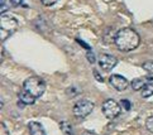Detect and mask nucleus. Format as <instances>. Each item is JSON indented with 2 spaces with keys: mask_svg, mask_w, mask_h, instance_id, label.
<instances>
[{
  "mask_svg": "<svg viewBox=\"0 0 153 135\" xmlns=\"http://www.w3.org/2000/svg\"><path fill=\"white\" fill-rule=\"evenodd\" d=\"M114 43L122 52H130L139 46L140 37L132 28H123L114 37Z\"/></svg>",
  "mask_w": 153,
  "mask_h": 135,
  "instance_id": "obj_1",
  "label": "nucleus"
},
{
  "mask_svg": "<svg viewBox=\"0 0 153 135\" xmlns=\"http://www.w3.org/2000/svg\"><path fill=\"white\" fill-rule=\"evenodd\" d=\"M23 90L28 91L30 95H33L36 99L41 97L46 91V82L41 77L38 76H32L27 78L23 83Z\"/></svg>",
  "mask_w": 153,
  "mask_h": 135,
  "instance_id": "obj_2",
  "label": "nucleus"
},
{
  "mask_svg": "<svg viewBox=\"0 0 153 135\" xmlns=\"http://www.w3.org/2000/svg\"><path fill=\"white\" fill-rule=\"evenodd\" d=\"M95 107V104L90 100H79L74 105V115L77 119H84L87 115H90Z\"/></svg>",
  "mask_w": 153,
  "mask_h": 135,
  "instance_id": "obj_3",
  "label": "nucleus"
},
{
  "mask_svg": "<svg viewBox=\"0 0 153 135\" xmlns=\"http://www.w3.org/2000/svg\"><path fill=\"white\" fill-rule=\"evenodd\" d=\"M122 112V107L115 100L113 99H109L102 104V114L106 116V119L109 120H113L120 115Z\"/></svg>",
  "mask_w": 153,
  "mask_h": 135,
  "instance_id": "obj_4",
  "label": "nucleus"
},
{
  "mask_svg": "<svg viewBox=\"0 0 153 135\" xmlns=\"http://www.w3.org/2000/svg\"><path fill=\"white\" fill-rule=\"evenodd\" d=\"M0 27H1V32L4 33L3 39H5L10 33H13V32L17 29L18 20L14 17H12V15L4 14V15H1V19H0Z\"/></svg>",
  "mask_w": 153,
  "mask_h": 135,
  "instance_id": "obj_5",
  "label": "nucleus"
},
{
  "mask_svg": "<svg viewBox=\"0 0 153 135\" xmlns=\"http://www.w3.org/2000/svg\"><path fill=\"white\" fill-rule=\"evenodd\" d=\"M97 62H99V66L102 71L105 72H109L111 71L118 64V58L113 55H108V53H104V55H100L99 56V59H97Z\"/></svg>",
  "mask_w": 153,
  "mask_h": 135,
  "instance_id": "obj_6",
  "label": "nucleus"
},
{
  "mask_svg": "<svg viewBox=\"0 0 153 135\" xmlns=\"http://www.w3.org/2000/svg\"><path fill=\"white\" fill-rule=\"evenodd\" d=\"M109 83L117 91H124L128 89L129 81L124 76H120V75H111V76L109 77Z\"/></svg>",
  "mask_w": 153,
  "mask_h": 135,
  "instance_id": "obj_7",
  "label": "nucleus"
},
{
  "mask_svg": "<svg viewBox=\"0 0 153 135\" xmlns=\"http://www.w3.org/2000/svg\"><path fill=\"white\" fill-rule=\"evenodd\" d=\"M152 80H153V78L149 77V76H147V77H139V78H134L132 82H130V86H132V89H133L134 91H139V90L143 89L147 83H149Z\"/></svg>",
  "mask_w": 153,
  "mask_h": 135,
  "instance_id": "obj_8",
  "label": "nucleus"
},
{
  "mask_svg": "<svg viewBox=\"0 0 153 135\" xmlns=\"http://www.w3.org/2000/svg\"><path fill=\"white\" fill-rule=\"evenodd\" d=\"M28 129H29L30 135H46V131H45V129H43L42 124L37 122V121H30L28 124Z\"/></svg>",
  "mask_w": 153,
  "mask_h": 135,
  "instance_id": "obj_9",
  "label": "nucleus"
},
{
  "mask_svg": "<svg viewBox=\"0 0 153 135\" xmlns=\"http://www.w3.org/2000/svg\"><path fill=\"white\" fill-rule=\"evenodd\" d=\"M19 100L22 101V104H24V105H32V104H34L36 97L33 95H30L28 91L23 90L22 92H19Z\"/></svg>",
  "mask_w": 153,
  "mask_h": 135,
  "instance_id": "obj_10",
  "label": "nucleus"
},
{
  "mask_svg": "<svg viewBox=\"0 0 153 135\" xmlns=\"http://www.w3.org/2000/svg\"><path fill=\"white\" fill-rule=\"evenodd\" d=\"M59 126H61V131H62L63 135H75L74 134V128L68 121H62L61 124H59Z\"/></svg>",
  "mask_w": 153,
  "mask_h": 135,
  "instance_id": "obj_11",
  "label": "nucleus"
},
{
  "mask_svg": "<svg viewBox=\"0 0 153 135\" xmlns=\"http://www.w3.org/2000/svg\"><path fill=\"white\" fill-rule=\"evenodd\" d=\"M153 96V82L147 83L143 89H142V97L148 99V97Z\"/></svg>",
  "mask_w": 153,
  "mask_h": 135,
  "instance_id": "obj_12",
  "label": "nucleus"
},
{
  "mask_svg": "<svg viewBox=\"0 0 153 135\" xmlns=\"http://www.w3.org/2000/svg\"><path fill=\"white\" fill-rule=\"evenodd\" d=\"M143 68L148 73H153V61H147L143 63Z\"/></svg>",
  "mask_w": 153,
  "mask_h": 135,
  "instance_id": "obj_13",
  "label": "nucleus"
},
{
  "mask_svg": "<svg viewBox=\"0 0 153 135\" xmlns=\"http://www.w3.org/2000/svg\"><path fill=\"white\" fill-rule=\"evenodd\" d=\"M146 126H147V129H148V130H149L151 133H153V115L147 119V121H146Z\"/></svg>",
  "mask_w": 153,
  "mask_h": 135,
  "instance_id": "obj_14",
  "label": "nucleus"
},
{
  "mask_svg": "<svg viewBox=\"0 0 153 135\" xmlns=\"http://www.w3.org/2000/svg\"><path fill=\"white\" fill-rule=\"evenodd\" d=\"M39 1L45 5V7H52L57 3V0H39Z\"/></svg>",
  "mask_w": 153,
  "mask_h": 135,
  "instance_id": "obj_15",
  "label": "nucleus"
},
{
  "mask_svg": "<svg viewBox=\"0 0 153 135\" xmlns=\"http://www.w3.org/2000/svg\"><path fill=\"white\" fill-rule=\"evenodd\" d=\"M0 135H9V130L5 126V124H1L0 125Z\"/></svg>",
  "mask_w": 153,
  "mask_h": 135,
  "instance_id": "obj_16",
  "label": "nucleus"
},
{
  "mask_svg": "<svg viewBox=\"0 0 153 135\" xmlns=\"http://www.w3.org/2000/svg\"><path fill=\"white\" fill-rule=\"evenodd\" d=\"M122 106H123L127 111L130 110V102H129L128 100H122Z\"/></svg>",
  "mask_w": 153,
  "mask_h": 135,
  "instance_id": "obj_17",
  "label": "nucleus"
},
{
  "mask_svg": "<svg viewBox=\"0 0 153 135\" xmlns=\"http://www.w3.org/2000/svg\"><path fill=\"white\" fill-rule=\"evenodd\" d=\"M87 59H89V62H90V63H95V61H96V59H95V56L92 55L90 51L87 52Z\"/></svg>",
  "mask_w": 153,
  "mask_h": 135,
  "instance_id": "obj_18",
  "label": "nucleus"
},
{
  "mask_svg": "<svg viewBox=\"0 0 153 135\" xmlns=\"http://www.w3.org/2000/svg\"><path fill=\"white\" fill-rule=\"evenodd\" d=\"M9 1L13 7H19V5H22V3H23V0H9Z\"/></svg>",
  "mask_w": 153,
  "mask_h": 135,
  "instance_id": "obj_19",
  "label": "nucleus"
},
{
  "mask_svg": "<svg viewBox=\"0 0 153 135\" xmlns=\"http://www.w3.org/2000/svg\"><path fill=\"white\" fill-rule=\"evenodd\" d=\"M94 75H95V77H96V80L97 81H99V82H104V78L100 76V75H99V72H97L96 71V69H95V71H94Z\"/></svg>",
  "mask_w": 153,
  "mask_h": 135,
  "instance_id": "obj_20",
  "label": "nucleus"
},
{
  "mask_svg": "<svg viewBox=\"0 0 153 135\" xmlns=\"http://www.w3.org/2000/svg\"><path fill=\"white\" fill-rule=\"evenodd\" d=\"M84 135H97V134H95V133H92V131H86Z\"/></svg>",
  "mask_w": 153,
  "mask_h": 135,
  "instance_id": "obj_21",
  "label": "nucleus"
}]
</instances>
